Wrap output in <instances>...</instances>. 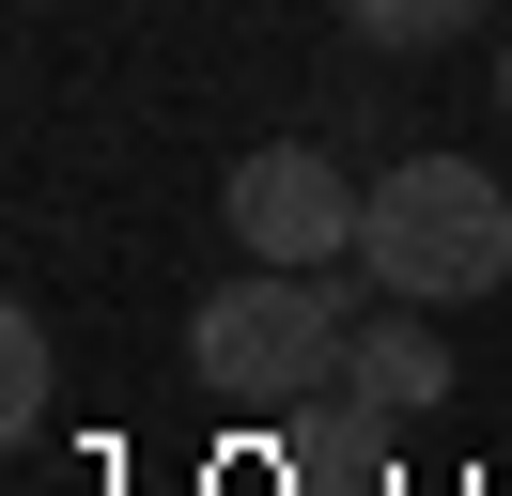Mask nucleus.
Segmentation results:
<instances>
[{"instance_id": "f257e3e1", "label": "nucleus", "mask_w": 512, "mask_h": 496, "mask_svg": "<svg viewBox=\"0 0 512 496\" xmlns=\"http://www.w3.org/2000/svg\"><path fill=\"white\" fill-rule=\"evenodd\" d=\"M357 279H388L404 310H481L512 279V186L466 155H388L357 217Z\"/></svg>"}, {"instance_id": "423d86ee", "label": "nucleus", "mask_w": 512, "mask_h": 496, "mask_svg": "<svg viewBox=\"0 0 512 496\" xmlns=\"http://www.w3.org/2000/svg\"><path fill=\"white\" fill-rule=\"evenodd\" d=\"M466 16H481V0H342V31H357V47H450Z\"/></svg>"}, {"instance_id": "0eeeda50", "label": "nucleus", "mask_w": 512, "mask_h": 496, "mask_svg": "<svg viewBox=\"0 0 512 496\" xmlns=\"http://www.w3.org/2000/svg\"><path fill=\"white\" fill-rule=\"evenodd\" d=\"M497 109H512V47H497Z\"/></svg>"}, {"instance_id": "39448f33", "label": "nucleus", "mask_w": 512, "mask_h": 496, "mask_svg": "<svg viewBox=\"0 0 512 496\" xmlns=\"http://www.w3.org/2000/svg\"><path fill=\"white\" fill-rule=\"evenodd\" d=\"M47 388H63V357H47V310H0V419L47 434Z\"/></svg>"}, {"instance_id": "7ed1b4c3", "label": "nucleus", "mask_w": 512, "mask_h": 496, "mask_svg": "<svg viewBox=\"0 0 512 496\" xmlns=\"http://www.w3.org/2000/svg\"><path fill=\"white\" fill-rule=\"evenodd\" d=\"M218 217H233L249 264H342L357 217H373V186H342V155H326V140H249V155H233V186H218Z\"/></svg>"}, {"instance_id": "f03ea898", "label": "nucleus", "mask_w": 512, "mask_h": 496, "mask_svg": "<svg viewBox=\"0 0 512 496\" xmlns=\"http://www.w3.org/2000/svg\"><path fill=\"white\" fill-rule=\"evenodd\" d=\"M187 357H202V388L264 403V419H295V403L342 388L357 310H342V279H326V264H249V279H218V295H202Z\"/></svg>"}, {"instance_id": "20e7f679", "label": "nucleus", "mask_w": 512, "mask_h": 496, "mask_svg": "<svg viewBox=\"0 0 512 496\" xmlns=\"http://www.w3.org/2000/svg\"><path fill=\"white\" fill-rule=\"evenodd\" d=\"M342 388L373 403V419H419V403L450 388V357H435V326H419V310H388V326H357V357H342Z\"/></svg>"}]
</instances>
